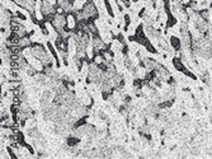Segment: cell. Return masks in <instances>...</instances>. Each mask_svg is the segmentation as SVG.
<instances>
[{
    "label": "cell",
    "mask_w": 212,
    "mask_h": 159,
    "mask_svg": "<svg viewBox=\"0 0 212 159\" xmlns=\"http://www.w3.org/2000/svg\"><path fill=\"white\" fill-rule=\"evenodd\" d=\"M169 45L170 47L174 50V52H180L182 48H183V45H182V39L178 36L171 35L169 36Z\"/></svg>",
    "instance_id": "3"
},
{
    "label": "cell",
    "mask_w": 212,
    "mask_h": 159,
    "mask_svg": "<svg viewBox=\"0 0 212 159\" xmlns=\"http://www.w3.org/2000/svg\"><path fill=\"white\" fill-rule=\"evenodd\" d=\"M14 14H15V17H17V18H18L21 22H26V21H27V15H26L22 10H15Z\"/></svg>",
    "instance_id": "6"
},
{
    "label": "cell",
    "mask_w": 212,
    "mask_h": 159,
    "mask_svg": "<svg viewBox=\"0 0 212 159\" xmlns=\"http://www.w3.org/2000/svg\"><path fill=\"white\" fill-rule=\"evenodd\" d=\"M113 1L116 3V5H117V4H118V3H119V0H113Z\"/></svg>",
    "instance_id": "7"
},
{
    "label": "cell",
    "mask_w": 212,
    "mask_h": 159,
    "mask_svg": "<svg viewBox=\"0 0 212 159\" xmlns=\"http://www.w3.org/2000/svg\"><path fill=\"white\" fill-rule=\"evenodd\" d=\"M79 27V19L75 12L66 14V31L74 33Z\"/></svg>",
    "instance_id": "1"
},
{
    "label": "cell",
    "mask_w": 212,
    "mask_h": 159,
    "mask_svg": "<svg viewBox=\"0 0 212 159\" xmlns=\"http://www.w3.org/2000/svg\"><path fill=\"white\" fill-rule=\"evenodd\" d=\"M131 22H132V19H131V15L128 13H124L123 14V31L124 32H128L130 29V26H131Z\"/></svg>",
    "instance_id": "5"
},
{
    "label": "cell",
    "mask_w": 212,
    "mask_h": 159,
    "mask_svg": "<svg viewBox=\"0 0 212 159\" xmlns=\"http://www.w3.org/2000/svg\"><path fill=\"white\" fill-rule=\"evenodd\" d=\"M80 138L79 136H69L66 139V144H67V147L69 148H74V147H76L79 143H80Z\"/></svg>",
    "instance_id": "4"
},
{
    "label": "cell",
    "mask_w": 212,
    "mask_h": 159,
    "mask_svg": "<svg viewBox=\"0 0 212 159\" xmlns=\"http://www.w3.org/2000/svg\"><path fill=\"white\" fill-rule=\"evenodd\" d=\"M46 46H47V48H48V51H50V54L52 55V57L55 59V66L57 69L61 66V62H60V57H59V54H57V48L55 47V44H52L51 41H47L46 42Z\"/></svg>",
    "instance_id": "2"
}]
</instances>
